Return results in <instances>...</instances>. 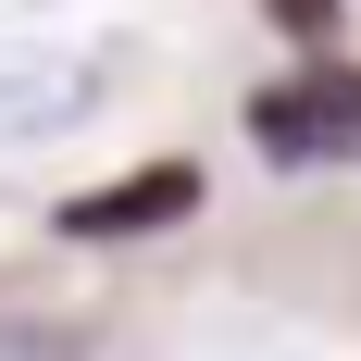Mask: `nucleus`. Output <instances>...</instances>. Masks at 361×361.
<instances>
[{"instance_id": "f257e3e1", "label": "nucleus", "mask_w": 361, "mask_h": 361, "mask_svg": "<svg viewBox=\"0 0 361 361\" xmlns=\"http://www.w3.org/2000/svg\"><path fill=\"white\" fill-rule=\"evenodd\" d=\"M262 162H361V75H287L250 100Z\"/></svg>"}, {"instance_id": "f03ea898", "label": "nucleus", "mask_w": 361, "mask_h": 361, "mask_svg": "<svg viewBox=\"0 0 361 361\" xmlns=\"http://www.w3.org/2000/svg\"><path fill=\"white\" fill-rule=\"evenodd\" d=\"M87 100H100V63H87V50H0V149L75 125Z\"/></svg>"}, {"instance_id": "7ed1b4c3", "label": "nucleus", "mask_w": 361, "mask_h": 361, "mask_svg": "<svg viewBox=\"0 0 361 361\" xmlns=\"http://www.w3.org/2000/svg\"><path fill=\"white\" fill-rule=\"evenodd\" d=\"M187 212H200V162H149L100 200H63V237H149V224H187Z\"/></svg>"}, {"instance_id": "20e7f679", "label": "nucleus", "mask_w": 361, "mask_h": 361, "mask_svg": "<svg viewBox=\"0 0 361 361\" xmlns=\"http://www.w3.org/2000/svg\"><path fill=\"white\" fill-rule=\"evenodd\" d=\"M0 361H75V336H50V324H0Z\"/></svg>"}, {"instance_id": "39448f33", "label": "nucleus", "mask_w": 361, "mask_h": 361, "mask_svg": "<svg viewBox=\"0 0 361 361\" xmlns=\"http://www.w3.org/2000/svg\"><path fill=\"white\" fill-rule=\"evenodd\" d=\"M262 13H274L287 37H324V25H336V0H262Z\"/></svg>"}]
</instances>
